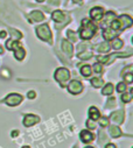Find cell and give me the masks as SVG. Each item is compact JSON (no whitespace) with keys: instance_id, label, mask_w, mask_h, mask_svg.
Returning a JSON list of instances; mask_svg holds the SVG:
<instances>
[{"instance_id":"cell-1","label":"cell","mask_w":133,"mask_h":148,"mask_svg":"<svg viewBox=\"0 0 133 148\" xmlns=\"http://www.w3.org/2000/svg\"><path fill=\"white\" fill-rule=\"evenodd\" d=\"M97 30V27L88 19H84L82 21V28L80 30V36H81V39L83 40H90L92 36L95 35Z\"/></svg>"},{"instance_id":"cell-2","label":"cell","mask_w":133,"mask_h":148,"mask_svg":"<svg viewBox=\"0 0 133 148\" xmlns=\"http://www.w3.org/2000/svg\"><path fill=\"white\" fill-rule=\"evenodd\" d=\"M36 34L41 40L51 43V32H50L48 25H41V26L36 27Z\"/></svg>"},{"instance_id":"cell-3","label":"cell","mask_w":133,"mask_h":148,"mask_svg":"<svg viewBox=\"0 0 133 148\" xmlns=\"http://www.w3.org/2000/svg\"><path fill=\"white\" fill-rule=\"evenodd\" d=\"M70 78V72L68 69L65 68H60L55 71V79L61 83L62 85H64L65 82H68V79Z\"/></svg>"},{"instance_id":"cell-4","label":"cell","mask_w":133,"mask_h":148,"mask_svg":"<svg viewBox=\"0 0 133 148\" xmlns=\"http://www.w3.org/2000/svg\"><path fill=\"white\" fill-rule=\"evenodd\" d=\"M4 101L10 106H16L22 101V96L18 95V93H11L5 98Z\"/></svg>"},{"instance_id":"cell-5","label":"cell","mask_w":133,"mask_h":148,"mask_svg":"<svg viewBox=\"0 0 133 148\" xmlns=\"http://www.w3.org/2000/svg\"><path fill=\"white\" fill-rule=\"evenodd\" d=\"M83 90V85L81 82L78 81H71L70 84L68 85V91L73 95H77V93H81Z\"/></svg>"},{"instance_id":"cell-6","label":"cell","mask_w":133,"mask_h":148,"mask_svg":"<svg viewBox=\"0 0 133 148\" xmlns=\"http://www.w3.org/2000/svg\"><path fill=\"white\" fill-rule=\"evenodd\" d=\"M39 121H40V117H38L35 114H26L25 119H23V125L26 127H30V126L35 125Z\"/></svg>"},{"instance_id":"cell-7","label":"cell","mask_w":133,"mask_h":148,"mask_svg":"<svg viewBox=\"0 0 133 148\" xmlns=\"http://www.w3.org/2000/svg\"><path fill=\"white\" fill-rule=\"evenodd\" d=\"M117 20H118V22L120 25V29L131 27L132 26V22H133L132 19H131V16H128V15H120Z\"/></svg>"},{"instance_id":"cell-8","label":"cell","mask_w":133,"mask_h":148,"mask_svg":"<svg viewBox=\"0 0 133 148\" xmlns=\"http://www.w3.org/2000/svg\"><path fill=\"white\" fill-rule=\"evenodd\" d=\"M103 15H104V10L102 7H93L90 11V16L93 20H102Z\"/></svg>"},{"instance_id":"cell-9","label":"cell","mask_w":133,"mask_h":148,"mask_svg":"<svg viewBox=\"0 0 133 148\" xmlns=\"http://www.w3.org/2000/svg\"><path fill=\"white\" fill-rule=\"evenodd\" d=\"M110 118L114 124H121L124 121V112L123 111H117V112H113L110 116Z\"/></svg>"},{"instance_id":"cell-10","label":"cell","mask_w":133,"mask_h":148,"mask_svg":"<svg viewBox=\"0 0 133 148\" xmlns=\"http://www.w3.org/2000/svg\"><path fill=\"white\" fill-rule=\"evenodd\" d=\"M62 50L65 53V55H68L69 57H71V56H73V51H74V48H73L71 43H70V42H68L66 40L62 41Z\"/></svg>"},{"instance_id":"cell-11","label":"cell","mask_w":133,"mask_h":148,"mask_svg":"<svg viewBox=\"0 0 133 148\" xmlns=\"http://www.w3.org/2000/svg\"><path fill=\"white\" fill-rule=\"evenodd\" d=\"M51 18H53V20H54L55 22H58V23L65 22V19H66L62 11H55V12L51 14Z\"/></svg>"},{"instance_id":"cell-12","label":"cell","mask_w":133,"mask_h":148,"mask_svg":"<svg viewBox=\"0 0 133 148\" xmlns=\"http://www.w3.org/2000/svg\"><path fill=\"white\" fill-rule=\"evenodd\" d=\"M29 16L32 18V22L33 21H34V22H39V21H43L45 20V15L40 11H33V12H30Z\"/></svg>"},{"instance_id":"cell-13","label":"cell","mask_w":133,"mask_h":148,"mask_svg":"<svg viewBox=\"0 0 133 148\" xmlns=\"http://www.w3.org/2000/svg\"><path fill=\"white\" fill-rule=\"evenodd\" d=\"M103 36H104L105 40H113L117 36V32L114 29H112V28H106L103 32Z\"/></svg>"},{"instance_id":"cell-14","label":"cell","mask_w":133,"mask_h":148,"mask_svg":"<svg viewBox=\"0 0 133 148\" xmlns=\"http://www.w3.org/2000/svg\"><path fill=\"white\" fill-rule=\"evenodd\" d=\"M89 117H90V119L93 120V121H96V120H98L99 118H101V113H99L98 108H96L95 106H91V107L89 108Z\"/></svg>"},{"instance_id":"cell-15","label":"cell","mask_w":133,"mask_h":148,"mask_svg":"<svg viewBox=\"0 0 133 148\" xmlns=\"http://www.w3.org/2000/svg\"><path fill=\"white\" fill-rule=\"evenodd\" d=\"M80 138H81V140H82L83 142H85V143L91 142V141L93 140V135H92V133L89 132V131H82L81 134H80Z\"/></svg>"},{"instance_id":"cell-16","label":"cell","mask_w":133,"mask_h":148,"mask_svg":"<svg viewBox=\"0 0 133 148\" xmlns=\"http://www.w3.org/2000/svg\"><path fill=\"white\" fill-rule=\"evenodd\" d=\"M109 131H110V134L113 136V138H119V136H121V131L119 130V127L118 126H116V125H112V126H110L109 127Z\"/></svg>"},{"instance_id":"cell-17","label":"cell","mask_w":133,"mask_h":148,"mask_svg":"<svg viewBox=\"0 0 133 148\" xmlns=\"http://www.w3.org/2000/svg\"><path fill=\"white\" fill-rule=\"evenodd\" d=\"M13 51H14V56H15L16 60H19V61L23 60V57H25V50H23V48H21V46H19Z\"/></svg>"},{"instance_id":"cell-18","label":"cell","mask_w":133,"mask_h":148,"mask_svg":"<svg viewBox=\"0 0 133 148\" xmlns=\"http://www.w3.org/2000/svg\"><path fill=\"white\" fill-rule=\"evenodd\" d=\"M97 51L99 53H108L110 50V46L106 43V42H103V43H99L97 47H96Z\"/></svg>"},{"instance_id":"cell-19","label":"cell","mask_w":133,"mask_h":148,"mask_svg":"<svg viewBox=\"0 0 133 148\" xmlns=\"http://www.w3.org/2000/svg\"><path fill=\"white\" fill-rule=\"evenodd\" d=\"M91 84H92V86H95V88H101V86H103L104 81H103L101 77H95V78L91 79Z\"/></svg>"},{"instance_id":"cell-20","label":"cell","mask_w":133,"mask_h":148,"mask_svg":"<svg viewBox=\"0 0 133 148\" xmlns=\"http://www.w3.org/2000/svg\"><path fill=\"white\" fill-rule=\"evenodd\" d=\"M104 96H110V95H112L113 93V85L111 84V83H108L106 85H105V88L103 89V92H102Z\"/></svg>"},{"instance_id":"cell-21","label":"cell","mask_w":133,"mask_h":148,"mask_svg":"<svg viewBox=\"0 0 133 148\" xmlns=\"http://www.w3.org/2000/svg\"><path fill=\"white\" fill-rule=\"evenodd\" d=\"M81 73L84 77H89L91 75V66L90 65H83L81 68Z\"/></svg>"},{"instance_id":"cell-22","label":"cell","mask_w":133,"mask_h":148,"mask_svg":"<svg viewBox=\"0 0 133 148\" xmlns=\"http://www.w3.org/2000/svg\"><path fill=\"white\" fill-rule=\"evenodd\" d=\"M123 46H124V42H123L121 39H117V38L113 39V41H112V47H113L114 49H120Z\"/></svg>"},{"instance_id":"cell-23","label":"cell","mask_w":133,"mask_h":148,"mask_svg":"<svg viewBox=\"0 0 133 148\" xmlns=\"http://www.w3.org/2000/svg\"><path fill=\"white\" fill-rule=\"evenodd\" d=\"M114 19H116L114 13H113V12H108L106 15H105V23H106V25H110Z\"/></svg>"},{"instance_id":"cell-24","label":"cell","mask_w":133,"mask_h":148,"mask_svg":"<svg viewBox=\"0 0 133 148\" xmlns=\"http://www.w3.org/2000/svg\"><path fill=\"white\" fill-rule=\"evenodd\" d=\"M91 56H92V53H90V51L86 53V50L78 54V57H80L81 60H89V58H91Z\"/></svg>"},{"instance_id":"cell-25","label":"cell","mask_w":133,"mask_h":148,"mask_svg":"<svg viewBox=\"0 0 133 148\" xmlns=\"http://www.w3.org/2000/svg\"><path fill=\"white\" fill-rule=\"evenodd\" d=\"M132 99V90L130 91V93H123L121 95V100L124 103H130Z\"/></svg>"},{"instance_id":"cell-26","label":"cell","mask_w":133,"mask_h":148,"mask_svg":"<svg viewBox=\"0 0 133 148\" xmlns=\"http://www.w3.org/2000/svg\"><path fill=\"white\" fill-rule=\"evenodd\" d=\"M124 79L127 82V84H131L132 81H133V73L132 72H128V73H124Z\"/></svg>"},{"instance_id":"cell-27","label":"cell","mask_w":133,"mask_h":148,"mask_svg":"<svg viewBox=\"0 0 133 148\" xmlns=\"http://www.w3.org/2000/svg\"><path fill=\"white\" fill-rule=\"evenodd\" d=\"M68 38L73 41V42H76L77 41V34L73 30H68Z\"/></svg>"},{"instance_id":"cell-28","label":"cell","mask_w":133,"mask_h":148,"mask_svg":"<svg viewBox=\"0 0 133 148\" xmlns=\"http://www.w3.org/2000/svg\"><path fill=\"white\" fill-rule=\"evenodd\" d=\"M93 70H95V72L96 73H101L102 71H103V65H102V63H96L95 65H93Z\"/></svg>"},{"instance_id":"cell-29","label":"cell","mask_w":133,"mask_h":148,"mask_svg":"<svg viewBox=\"0 0 133 148\" xmlns=\"http://www.w3.org/2000/svg\"><path fill=\"white\" fill-rule=\"evenodd\" d=\"M114 105H116V98L111 97V98L108 100V104L105 105V107H106V108H111V107H113Z\"/></svg>"},{"instance_id":"cell-30","label":"cell","mask_w":133,"mask_h":148,"mask_svg":"<svg viewBox=\"0 0 133 148\" xmlns=\"http://www.w3.org/2000/svg\"><path fill=\"white\" fill-rule=\"evenodd\" d=\"M99 119H101L99 124H101L102 127H106V126H109V119H108L106 117H102V118H99Z\"/></svg>"},{"instance_id":"cell-31","label":"cell","mask_w":133,"mask_h":148,"mask_svg":"<svg viewBox=\"0 0 133 148\" xmlns=\"http://www.w3.org/2000/svg\"><path fill=\"white\" fill-rule=\"evenodd\" d=\"M88 47H90V46H88V45H85V43L80 45V46L77 47V54H80V53H82V51H85V50L88 49Z\"/></svg>"},{"instance_id":"cell-32","label":"cell","mask_w":133,"mask_h":148,"mask_svg":"<svg viewBox=\"0 0 133 148\" xmlns=\"http://www.w3.org/2000/svg\"><path fill=\"white\" fill-rule=\"evenodd\" d=\"M86 127L88 128H90V130H95L96 128V121H93V120H88L86 121Z\"/></svg>"},{"instance_id":"cell-33","label":"cell","mask_w":133,"mask_h":148,"mask_svg":"<svg viewBox=\"0 0 133 148\" xmlns=\"http://www.w3.org/2000/svg\"><path fill=\"white\" fill-rule=\"evenodd\" d=\"M97 61L99 63H108L109 56H97Z\"/></svg>"},{"instance_id":"cell-34","label":"cell","mask_w":133,"mask_h":148,"mask_svg":"<svg viewBox=\"0 0 133 148\" xmlns=\"http://www.w3.org/2000/svg\"><path fill=\"white\" fill-rule=\"evenodd\" d=\"M125 90H126L125 83H119V84L117 85V91H118V92H124Z\"/></svg>"},{"instance_id":"cell-35","label":"cell","mask_w":133,"mask_h":148,"mask_svg":"<svg viewBox=\"0 0 133 148\" xmlns=\"http://www.w3.org/2000/svg\"><path fill=\"white\" fill-rule=\"evenodd\" d=\"M27 97H28L29 99H34V98L36 97V93H35L34 91H29L28 95H27Z\"/></svg>"},{"instance_id":"cell-36","label":"cell","mask_w":133,"mask_h":148,"mask_svg":"<svg viewBox=\"0 0 133 148\" xmlns=\"http://www.w3.org/2000/svg\"><path fill=\"white\" fill-rule=\"evenodd\" d=\"M48 3H49L50 5H55V6H57V5L60 4V0H48Z\"/></svg>"},{"instance_id":"cell-37","label":"cell","mask_w":133,"mask_h":148,"mask_svg":"<svg viewBox=\"0 0 133 148\" xmlns=\"http://www.w3.org/2000/svg\"><path fill=\"white\" fill-rule=\"evenodd\" d=\"M105 148H117V147H116L113 143H108V145L105 146Z\"/></svg>"},{"instance_id":"cell-38","label":"cell","mask_w":133,"mask_h":148,"mask_svg":"<svg viewBox=\"0 0 133 148\" xmlns=\"http://www.w3.org/2000/svg\"><path fill=\"white\" fill-rule=\"evenodd\" d=\"M5 36H6V32H5V30L0 32V38H5Z\"/></svg>"},{"instance_id":"cell-39","label":"cell","mask_w":133,"mask_h":148,"mask_svg":"<svg viewBox=\"0 0 133 148\" xmlns=\"http://www.w3.org/2000/svg\"><path fill=\"white\" fill-rule=\"evenodd\" d=\"M18 134H19V132H18V131H14V132L12 133V136H16Z\"/></svg>"},{"instance_id":"cell-40","label":"cell","mask_w":133,"mask_h":148,"mask_svg":"<svg viewBox=\"0 0 133 148\" xmlns=\"http://www.w3.org/2000/svg\"><path fill=\"white\" fill-rule=\"evenodd\" d=\"M73 1H74V3H78V4H81L83 0H73Z\"/></svg>"},{"instance_id":"cell-41","label":"cell","mask_w":133,"mask_h":148,"mask_svg":"<svg viewBox=\"0 0 133 148\" xmlns=\"http://www.w3.org/2000/svg\"><path fill=\"white\" fill-rule=\"evenodd\" d=\"M3 53H4V49H3L1 46H0V54H3Z\"/></svg>"},{"instance_id":"cell-42","label":"cell","mask_w":133,"mask_h":148,"mask_svg":"<svg viewBox=\"0 0 133 148\" xmlns=\"http://www.w3.org/2000/svg\"><path fill=\"white\" fill-rule=\"evenodd\" d=\"M36 1H39V3H42V1H45V0H36Z\"/></svg>"},{"instance_id":"cell-43","label":"cell","mask_w":133,"mask_h":148,"mask_svg":"<svg viewBox=\"0 0 133 148\" xmlns=\"http://www.w3.org/2000/svg\"><path fill=\"white\" fill-rule=\"evenodd\" d=\"M22 148H30V147H28V146H25V147H22Z\"/></svg>"},{"instance_id":"cell-44","label":"cell","mask_w":133,"mask_h":148,"mask_svg":"<svg viewBox=\"0 0 133 148\" xmlns=\"http://www.w3.org/2000/svg\"><path fill=\"white\" fill-rule=\"evenodd\" d=\"M85 148H93V147H85Z\"/></svg>"}]
</instances>
